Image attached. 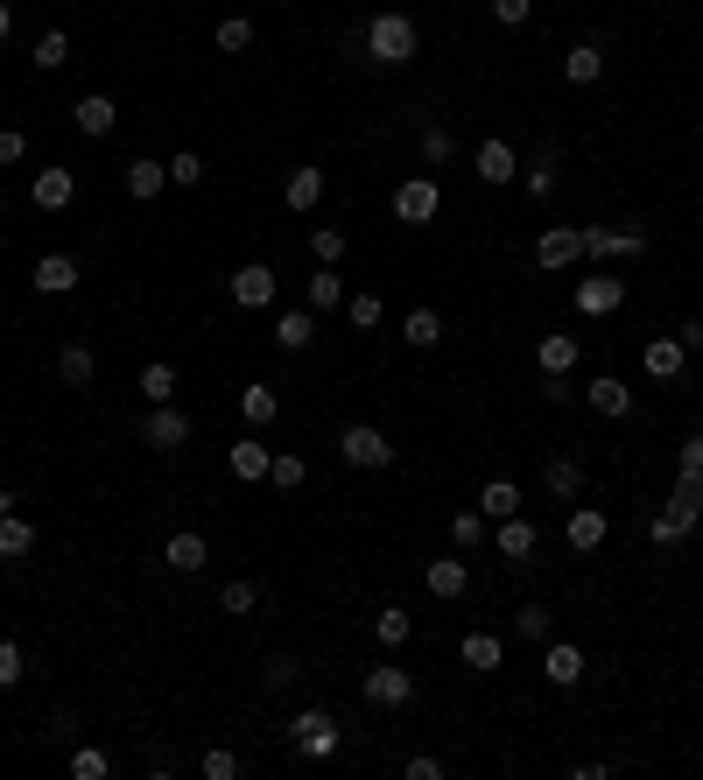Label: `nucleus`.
<instances>
[{
    "label": "nucleus",
    "mask_w": 703,
    "mask_h": 780,
    "mask_svg": "<svg viewBox=\"0 0 703 780\" xmlns=\"http://www.w3.org/2000/svg\"><path fill=\"white\" fill-rule=\"evenodd\" d=\"M359 42H366V56H373V64H409L423 36H415V22H409L401 8H380V14L366 22V36H359Z\"/></svg>",
    "instance_id": "1"
},
{
    "label": "nucleus",
    "mask_w": 703,
    "mask_h": 780,
    "mask_svg": "<svg viewBox=\"0 0 703 780\" xmlns=\"http://www.w3.org/2000/svg\"><path fill=\"white\" fill-rule=\"evenodd\" d=\"M289 739H296V753H303V759H331V753H338V717L310 703V710H296Z\"/></svg>",
    "instance_id": "2"
},
{
    "label": "nucleus",
    "mask_w": 703,
    "mask_h": 780,
    "mask_svg": "<svg viewBox=\"0 0 703 780\" xmlns=\"http://www.w3.org/2000/svg\"><path fill=\"white\" fill-rule=\"evenodd\" d=\"M359 689H366L373 710H409V703H415V675H409V668H394V662L366 668V682H359Z\"/></svg>",
    "instance_id": "3"
},
{
    "label": "nucleus",
    "mask_w": 703,
    "mask_h": 780,
    "mask_svg": "<svg viewBox=\"0 0 703 780\" xmlns=\"http://www.w3.org/2000/svg\"><path fill=\"white\" fill-rule=\"evenodd\" d=\"M338 457L359 464V471H387V464H394V443H387L373 423H352L346 437H338Z\"/></svg>",
    "instance_id": "4"
},
{
    "label": "nucleus",
    "mask_w": 703,
    "mask_h": 780,
    "mask_svg": "<svg viewBox=\"0 0 703 780\" xmlns=\"http://www.w3.org/2000/svg\"><path fill=\"white\" fill-rule=\"evenodd\" d=\"M141 443H148V450H184V443H190V415L176 408V401H155V408H148V423H141Z\"/></svg>",
    "instance_id": "5"
},
{
    "label": "nucleus",
    "mask_w": 703,
    "mask_h": 780,
    "mask_svg": "<svg viewBox=\"0 0 703 780\" xmlns=\"http://www.w3.org/2000/svg\"><path fill=\"white\" fill-rule=\"evenodd\" d=\"M472 169H478V184H514L520 176V155H514V141H500V134H492V141H478V155H472Z\"/></svg>",
    "instance_id": "6"
},
{
    "label": "nucleus",
    "mask_w": 703,
    "mask_h": 780,
    "mask_svg": "<svg viewBox=\"0 0 703 780\" xmlns=\"http://www.w3.org/2000/svg\"><path fill=\"white\" fill-rule=\"evenodd\" d=\"M275 289H281V281H275V267H267V261H247L233 275V303L239 310H267V303H275Z\"/></svg>",
    "instance_id": "7"
},
{
    "label": "nucleus",
    "mask_w": 703,
    "mask_h": 780,
    "mask_svg": "<svg viewBox=\"0 0 703 780\" xmlns=\"http://www.w3.org/2000/svg\"><path fill=\"white\" fill-rule=\"evenodd\" d=\"M437 184H429V176H409V184H401L394 190V218L401 225H429V218H437Z\"/></svg>",
    "instance_id": "8"
},
{
    "label": "nucleus",
    "mask_w": 703,
    "mask_h": 780,
    "mask_svg": "<svg viewBox=\"0 0 703 780\" xmlns=\"http://www.w3.org/2000/svg\"><path fill=\"white\" fill-rule=\"evenodd\" d=\"M605 534H612V520L598 514V506H570V520H563V542H570L577 556H591V549H605Z\"/></svg>",
    "instance_id": "9"
},
{
    "label": "nucleus",
    "mask_w": 703,
    "mask_h": 780,
    "mask_svg": "<svg viewBox=\"0 0 703 780\" xmlns=\"http://www.w3.org/2000/svg\"><path fill=\"white\" fill-rule=\"evenodd\" d=\"M226 464H233V478H239V486H261V478H267V464H275V450H267L261 437H233Z\"/></svg>",
    "instance_id": "10"
},
{
    "label": "nucleus",
    "mask_w": 703,
    "mask_h": 780,
    "mask_svg": "<svg viewBox=\"0 0 703 780\" xmlns=\"http://www.w3.org/2000/svg\"><path fill=\"white\" fill-rule=\"evenodd\" d=\"M28 198H36V212H64V204L78 198V176H71V169H36Z\"/></svg>",
    "instance_id": "11"
},
{
    "label": "nucleus",
    "mask_w": 703,
    "mask_h": 780,
    "mask_svg": "<svg viewBox=\"0 0 703 780\" xmlns=\"http://www.w3.org/2000/svg\"><path fill=\"white\" fill-rule=\"evenodd\" d=\"M619 303H626V281H612V275L577 281V310H585V317H612Z\"/></svg>",
    "instance_id": "12"
},
{
    "label": "nucleus",
    "mask_w": 703,
    "mask_h": 780,
    "mask_svg": "<svg viewBox=\"0 0 703 780\" xmlns=\"http://www.w3.org/2000/svg\"><path fill=\"white\" fill-rule=\"evenodd\" d=\"M423 583H429V597H465V583H472L465 549H457V556H443V563H429V569H423Z\"/></svg>",
    "instance_id": "13"
},
{
    "label": "nucleus",
    "mask_w": 703,
    "mask_h": 780,
    "mask_svg": "<svg viewBox=\"0 0 703 780\" xmlns=\"http://www.w3.org/2000/svg\"><path fill=\"white\" fill-rule=\"evenodd\" d=\"M162 190H170V162L134 155V162H127V198H134V204H148V198H162Z\"/></svg>",
    "instance_id": "14"
},
{
    "label": "nucleus",
    "mask_w": 703,
    "mask_h": 780,
    "mask_svg": "<svg viewBox=\"0 0 703 780\" xmlns=\"http://www.w3.org/2000/svg\"><path fill=\"white\" fill-rule=\"evenodd\" d=\"M492 549H500V556H514V563H528V556H535V520H520V514L492 520Z\"/></svg>",
    "instance_id": "15"
},
{
    "label": "nucleus",
    "mask_w": 703,
    "mask_h": 780,
    "mask_svg": "<svg viewBox=\"0 0 703 780\" xmlns=\"http://www.w3.org/2000/svg\"><path fill=\"white\" fill-rule=\"evenodd\" d=\"M275 344L281 352H310V344H317V310H281L275 317Z\"/></svg>",
    "instance_id": "16"
},
{
    "label": "nucleus",
    "mask_w": 703,
    "mask_h": 780,
    "mask_svg": "<svg viewBox=\"0 0 703 780\" xmlns=\"http://www.w3.org/2000/svg\"><path fill=\"white\" fill-rule=\"evenodd\" d=\"M585 401H591L598 415H612V423H619V415H633V387H626V380H612V373H598V380L585 387Z\"/></svg>",
    "instance_id": "17"
},
{
    "label": "nucleus",
    "mask_w": 703,
    "mask_h": 780,
    "mask_svg": "<svg viewBox=\"0 0 703 780\" xmlns=\"http://www.w3.org/2000/svg\"><path fill=\"white\" fill-rule=\"evenodd\" d=\"M71 119H78V134H92V141H99V134H113V127H120V106H113L106 92H85L78 106H71Z\"/></svg>",
    "instance_id": "18"
},
{
    "label": "nucleus",
    "mask_w": 703,
    "mask_h": 780,
    "mask_svg": "<svg viewBox=\"0 0 703 780\" xmlns=\"http://www.w3.org/2000/svg\"><path fill=\"white\" fill-rule=\"evenodd\" d=\"M204 556H212V549H204V534H198V528H176L170 542H162V563L184 569V577H190V569H204Z\"/></svg>",
    "instance_id": "19"
},
{
    "label": "nucleus",
    "mask_w": 703,
    "mask_h": 780,
    "mask_svg": "<svg viewBox=\"0 0 703 780\" xmlns=\"http://www.w3.org/2000/svg\"><path fill=\"white\" fill-rule=\"evenodd\" d=\"M577 253H585V247H577V225H549V232L535 239V261H542V267H570Z\"/></svg>",
    "instance_id": "20"
},
{
    "label": "nucleus",
    "mask_w": 703,
    "mask_h": 780,
    "mask_svg": "<svg viewBox=\"0 0 703 780\" xmlns=\"http://www.w3.org/2000/svg\"><path fill=\"white\" fill-rule=\"evenodd\" d=\"M36 289L42 295H71L78 289V261H71V253H42L36 261Z\"/></svg>",
    "instance_id": "21"
},
{
    "label": "nucleus",
    "mask_w": 703,
    "mask_h": 780,
    "mask_svg": "<svg viewBox=\"0 0 703 780\" xmlns=\"http://www.w3.org/2000/svg\"><path fill=\"white\" fill-rule=\"evenodd\" d=\"M682 358H690V344H682V338H654L648 352H640V366H648V380H676Z\"/></svg>",
    "instance_id": "22"
},
{
    "label": "nucleus",
    "mask_w": 703,
    "mask_h": 780,
    "mask_svg": "<svg viewBox=\"0 0 703 780\" xmlns=\"http://www.w3.org/2000/svg\"><path fill=\"white\" fill-rule=\"evenodd\" d=\"M563 78L570 85H598L605 78V50H598V42H570V50H563Z\"/></svg>",
    "instance_id": "23"
},
{
    "label": "nucleus",
    "mask_w": 703,
    "mask_h": 780,
    "mask_svg": "<svg viewBox=\"0 0 703 780\" xmlns=\"http://www.w3.org/2000/svg\"><path fill=\"white\" fill-rule=\"evenodd\" d=\"M281 204H289V212H317V204H324V169H289Z\"/></svg>",
    "instance_id": "24"
},
{
    "label": "nucleus",
    "mask_w": 703,
    "mask_h": 780,
    "mask_svg": "<svg viewBox=\"0 0 703 780\" xmlns=\"http://www.w3.org/2000/svg\"><path fill=\"white\" fill-rule=\"evenodd\" d=\"M542 675H549L556 689H577V682H585V654H577V647H563V640H549V654H542Z\"/></svg>",
    "instance_id": "25"
},
{
    "label": "nucleus",
    "mask_w": 703,
    "mask_h": 780,
    "mask_svg": "<svg viewBox=\"0 0 703 780\" xmlns=\"http://www.w3.org/2000/svg\"><path fill=\"white\" fill-rule=\"evenodd\" d=\"M22 556H36V528L22 514H0V563H22Z\"/></svg>",
    "instance_id": "26"
},
{
    "label": "nucleus",
    "mask_w": 703,
    "mask_h": 780,
    "mask_svg": "<svg viewBox=\"0 0 703 780\" xmlns=\"http://www.w3.org/2000/svg\"><path fill=\"white\" fill-rule=\"evenodd\" d=\"M239 415H247L253 429H267V423H275V415H281V394H275V387H267V380H253L247 394H239Z\"/></svg>",
    "instance_id": "27"
},
{
    "label": "nucleus",
    "mask_w": 703,
    "mask_h": 780,
    "mask_svg": "<svg viewBox=\"0 0 703 780\" xmlns=\"http://www.w3.org/2000/svg\"><path fill=\"white\" fill-rule=\"evenodd\" d=\"M478 514H486V520H506V514H520V486H514V478H492V486L478 492Z\"/></svg>",
    "instance_id": "28"
},
{
    "label": "nucleus",
    "mask_w": 703,
    "mask_h": 780,
    "mask_svg": "<svg viewBox=\"0 0 703 780\" xmlns=\"http://www.w3.org/2000/svg\"><path fill=\"white\" fill-rule=\"evenodd\" d=\"M549 492H556V500H577V492H585V457H549Z\"/></svg>",
    "instance_id": "29"
},
{
    "label": "nucleus",
    "mask_w": 703,
    "mask_h": 780,
    "mask_svg": "<svg viewBox=\"0 0 703 780\" xmlns=\"http://www.w3.org/2000/svg\"><path fill=\"white\" fill-rule=\"evenodd\" d=\"M506 662V647H500V633H465V668H478V675H492Z\"/></svg>",
    "instance_id": "30"
},
{
    "label": "nucleus",
    "mask_w": 703,
    "mask_h": 780,
    "mask_svg": "<svg viewBox=\"0 0 703 780\" xmlns=\"http://www.w3.org/2000/svg\"><path fill=\"white\" fill-rule=\"evenodd\" d=\"M28 64H36V71H64V64H71V36H64V28H42Z\"/></svg>",
    "instance_id": "31"
},
{
    "label": "nucleus",
    "mask_w": 703,
    "mask_h": 780,
    "mask_svg": "<svg viewBox=\"0 0 703 780\" xmlns=\"http://www.w3.org/2000/svg\"><path fill=\"white\" fill-rule=\"evenodd\" d=\"M57 373H64V387H92L99 358L85 352V344H64V352H57Z\"/></svg>",
    "instance_id": "32"
},
{
    "label": "nucleus",
    "mask_w": 703,
    "mask_h": 780,
    "mask_svg": "<svg viewBox=\"0 0 703 780\" xmlns=\"http://www.w3.org/2000/svg\"><path fill=\"white\" fill-rule=\"evenodd\" d=\"M457 162V134L451 127H423V169H451Z\"/></svg>",
    "instance_id": "33"
},
{
    "label": "nucleus",
    "mask_w": 703,
    "mask_h": 780,
    "mask_svg": "<svg viewBox=\"0 0 703 780\" xmlns=\"http://www.w3.org/2000/svg\"><path fill=\"white\" fill-rule=\"evenodd\" d=\"M577 344H585V338H542V344H535V366H542V373H570L577 366Z\"/></svg>",
    "instance_id": "34"
},
{
    "label": "nucleus",
    "mask_w": 703,
    "mask_h": 780,
    "mask_svg": "<svg viewBox=\"0 0 703 780\" xmlns=\"http://www.w3.org/2000/svg\"><path fill=\"white\" fill-rule=\"evenodd\" d=\"M346 303V275H338V267H317V275H310V310H338Z\"/></svg>",
    "instance_id": "35"
},
{
    "label": "nucleus",
    "mask_w": 703,
    "mask_h": 780,
    "mask_svg": "<svg viewBox=\"0 0 703 780\" xmlns=\"http://www.w3.org/2000/svg\"><path fill=\"white\" fill-rule=\"evenodd\" d=\"M401 338H409L415 352H429V344H443V317H437V310H409V331H401Z\"/></svg>",
    "instance_id": "36"
},
{
    "label": "nucleus",
    "mask_w": 703,
    "mask_h": 780,
    "mask_svg": "<svg viewBox=\"0 0 703 780\" xmlns=\"http://www.w3.org/2000/svg\"><path fill=\"white\" fill-rule=\"evenodd\" d=\"M310 478V464L296 457V450H275V464H267V486H281V492H296Z\"/></svg>",
    "instance_id": "37"
},
{
    "label": "nucleus",
    "mask_w": 703,
    "mask_h": 780,
    "mask_svg": "<svg viewBox=\"0 0 703 780\" xmlns=\"http://www.w3.org/2000/svg\"><path fill=\"white\" fill-rule=\"evenodd\" d=\"M409 612H401V605H380V619H373V633H380V647H409Z\"/></svg>",
    "instance_id": "38"
},
{
    "label": "nucleus",
    "mask_w": 703,
    "mask_h": 780,
    "mask_svg": "<svg viewBox=\"0 0 703 780\" xmlns=\"http://www.w3.org/2000/svg\"><path fill=\"white\" fill-rule=\"evenodd\" d=\"M346 310H352V331H380V317H387V303L373 289H359V295H346Z\"/></svg>",
    "instance_id": "39"
},
{
    "label": "nucleus",
    "mask_w": 703,
    "mask_h": 780,
    "mask_svg": "<svg viewBox=\"0 0 703 780\" xmlns=\"http://www.w3.org/2000/svg\"><path fill=\"white\" fill-rule=\"evenodd\" d=\"M218 605H226V612H233V619H247V612H253V605H261V583H253V577H233V583H226V591H218Z\"/></svg>",
    "instance_id": "40"
},
{
    "label": "nucleus",
    "mask_w": 703,
    "mask_h": 780,
    "mask_svg": "<svg viewBox=\"0 0 703 780\" xmlns=\"http://www.w3.org/2000/svg\"><path fill=\"white\" fill-rule=\"evenodd\" d=\"M170 394H176V366H162V358H155V366H141V401H148V408L170 401Z\"/></svg>",
    "instance_id": "41"
},
{
    "label": "nucleus",
    "mask_w": 703,
    "mask_h": 780,
    "mask_svg": "<svg viewBox=\"0 0 703 780\" xmlns=\"http://www.w3.org/2000/svg\"><path fill=\"white\" fill-rule=\"evenodd\" d=\"M514 633L528 640V647H542V640H549V605H520L514 612Z\"/></svg>",
    "instance_id": "42"
},
{
    "label": "nucleus",
    "mask_w": 703,
    "mask_h": 780,
    "mask_svg": "<svg viewBox=\"0 0 703 780\" xmlns=\"http://www.w3.org/2000/svg\"><path fill=\"white\" fill-rule=\"evenodd\" d=\"M113 773V759L99 753V745H78V753H71V780H106Z\"/></svg>",
    "instance_id": "43"
},
{
    "label": "nucleus",
    "mask_w": 703,
    "mask_h": 780,
    "mask_svg": "<svg viewBox=\"0 0 703 780\" xmlns=\"http://www.w3.org/2000/svg\"><path fill=\"white\" fill-rule=\"evenodd\" d=\"M310 253H317L324 267H338L346 261V232H338V225H317V232H310Z\"/></svg>",
    "instance_id": "44"
},
{
    "label": "nucleus",
    "mask_w": 703,
    "mask_h": 780,
    "mask_svg": "<svg viewBox=\"0 0 703 780\" xmlns=\"http://www.w3.org/2000/svg\"><path fill=\"white\" fill-rule=\"evenodd\" d=\"M170 184L176 190H198L204 184V155H190V148H184V155H170Z\"/></svg>",
    "instance_id": "45"
},
{
    "label": "nucleus",
    "mask_w": 703,
    "mask_h": 780,
    "mask_svg": "<svg viewBox=\"0 0 703 780\" xmlns=\"http://www.w3.org/2000/svg\"><path fill=\"white\" fill-rule=\"evenodd\" d=\"M486 534H492V528H486V514H457V520H451V542L465 549V556H472L478 542H486Z\"/></svg>",
    "instance_id": "46"
},
{
    "label": "nucleus",
    "mask_w": 703,
    "mask_h": 780,
    "mask_svg": "<svg viewBox=\"0 0 703 780\" xmlns=\"http://www.w3.org/2000/svg\"><path fill=\"white\" fill-rule=\"evenodd\" d=\"M218 50H253V22L247 14H226V22H218Z\"/></svg>",
    "instance_id": "47"
},
{
    "label": "nucleus",
    "mask_w": 703,
    "mask_h": 780,
    "mask_svg": "<svg viewBox=\"0 0 703 780\" xmlns=\"http://www.w3.org/2000/svg\"><path fill=\"white\" fill-rule=\"evenodd\" d=\"M198 773H204V780H239V753H226V745H218V753L198 759Z\"/></svg>",
    "instance_id": "48"
},
{
    "label": "nucleus",
    "mask_w": 703,
    "mask_h": 780,
    "mask_svg": "<svg viewBox=\"0 0 703 780\" xmlns=\"http://www.w3.org/2000/svg\"><path fill=\"white\" fill-rule=\"evenodd\" d=\"M577 247H585L591 261H612V225H577Z\"/></svg>",
    "instance_id": "49"
},
{
    "label": "nucleus",
    "mask_w": 703,
    "mask_h": 780,
    "mask_svg": "<svg viewBox=\"0 0 703 780\" xmlns=\"http://www.w3.org/2000/svg\"><path fill=\"white\" fill-rule=\"evenodd\" d=\"M28 675V662H22V647H14V640H0V689H14Z\"/></svg>",
    "instance_id": "50"
},
{
    "label": "nucleus",
    "mask_w": 703,
    "mask_h": 780,
    "mask_svg": "<svg viewBox=\"0 0 703 780\" xmlns=\"http://www.w3.org/2000/svg\"><path fill=\"white\" fill-rule=\"evenodd\" d=\"M528 14H535V0H492V22L500 28H520Z\"/></svg>",
    "instance_id": "51"
},
{
    "label": "nucleus",
    "mask_w": 703,
    "mask_h": 780,
    "mask_svg": "<svg viewBox=\"0 0 703 780\" xmlns=\"http://www.w3.org/2000/svg\"><path fill=\"white\" fill-rule=\"evenodd\" d=\"M648 534H654V542H662V549H676V542H682V520H676V514H668V506H662V514L648 520Z\"/></svg>",
    "instance_id": "52"
},
{
    "label": "nucleus",
    "mask_w": 703,
    "mask_h": 780,
    "mask_svg": "<svg viewBox=\"0 0 703 780\" xmlns=\"http://www.w3.org/2000/svg\"><path fill=\"white\" fill-rule=\"evenodd\" d=\"M296 675H303V668H296V662H289V654H275V662H267V675H261V682H267V689H289V682H296Z\"/></svg>",
    "instance_id": "53"
},
{
    "label": "nucleus",
    "mask_w": 703,
    "mask_h": 780,
    "mask_svg": "<svg viewBox=\"0 0 703 780\" xmlns=\"http://www.w3.org/2000/svg\"><path fill=\"white\" fill-rule=\"evenodd\" d=\"M28 155V134L22 127H0V162H22Z\"/></svg>",
    "instance_id": "54"
},
{
    "label": "nucleus",
    "mask_w": 703,
    "mask_h": 780,
    "mask_svg": "<svg viewBox=\"0 0 703 780\" xmlns=\"http://www.w3.org/2000/svg\"><path fill=\"white\" fill-rule=\"evenodd\" d=\"M401 773H409V780H443V759H429V753H415V759H409V767H401Z\"/></svg>",
    "instance_id": "55"
},
{
    "label": "nucleus",
    "mask_w": 703,
    "mask_h": 780,
    "mask_svg": "<svg viewBox=\"0 0 703 780\" xmlns=\"http://www.w3.org/2000/svg\"><path fill=\"white\" fill-rule=\"evenodd\" d=\"M682 478H703V429L682 443Z\"/></svg>",
    "instance_id": "56"
},
{
    "label": "nucleus",
    "mask_w": 703,
    "mask_h": 780,
    "mask_svg": "<svg viewBox=\"0 0 703 780\" xmlns=\"http://www.w3.org/2000/svg\"><path fill=\"white\" fill-rule=\"evenodd\" d=\"M682 344H690V352H703V317H690V324H682V331H676Z\"/></svg>",
    "instance_id": "57"
},
{
    "label": "nucleus",
    "mask_w": 703,
    "mask_h": 780,
    "mask_svg": "<svg viewBox=\"0 0 703 780\" xmlns=\"http://www.w3.org/2000/svg\"><path fill=\"white\" fill-rule=\"evenodd\" d=\"M8 28H14V8H8V0H0V42H8Z\"/></svg>",
    "instance_id": "58"
}]
</instances>
